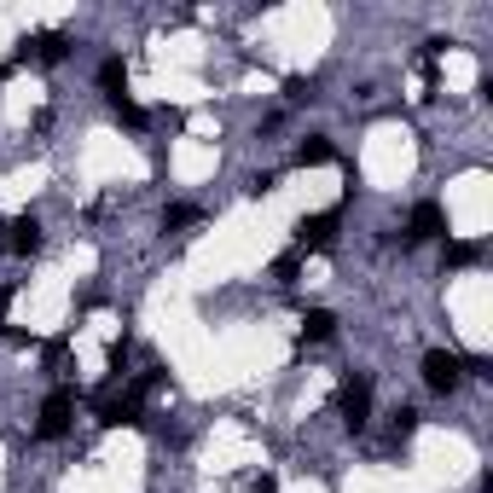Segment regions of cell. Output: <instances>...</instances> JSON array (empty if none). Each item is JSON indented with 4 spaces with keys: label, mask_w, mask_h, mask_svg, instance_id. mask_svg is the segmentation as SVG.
<instances>
[{
    "label": "cell",
    "mask_w": 493,
    "mask_h": 493,
    "mask_svg": "<svg viewBox=\"0 0 493 493\" xmlns=\"http://www.w3.org/2000/svg\"><path fill=\"white\" fill-rule=\"evenodd\" d=\"M70 418H76V394H70V389H53V394L41 401V418H35V436H41V441H58V436L70 429Z\"/></svg>",
    "instance_id": "cell-1"
},
{
    "label": "cell",
    "mask_w": 493,
    "mask_h": 493,
    "mask_svg": "<svg viewBox=\"0 0 493 493\" xmlns=\"http://www.w3.org/2000/svg\"><path fill=\"white\" fill-rule=\"evenodd\" d=\"M337 412H342V424H349V429H366V418H372V384H366V377H342Z\"/></svg>",
    "instance_id": "cell-2"
},
{
    "label": "cell",
    "mask_w": 493,
    "mask_h": 493,
    "mask_svg": "<svg viewBox=\"0 0 493 493\" xmlns=\"http://www.w3.org/2000/svg\"><path fill=\"white\" fill-rule=\"evenodd\" d=\"M459 377H464V354H447V349H429L424 354V384L436 389V394L459 389Z\"/></svg>",
    "instance_id": "cell-3"
},
{
    "label": "cell",
    "mask_w": 493,
    "mask_h": 493,
    "mask_svg": "<svg viewBox=\"0 0 493 493\" xmlns=\"http://www.w3.org/2000/svg\"><path fill=\"white\" fill-rule=\"evenodd\" d=\"M337 209H319V215H307L302 227H296V244H302V250H331V244H337Z\"/></svg>",
    "instance_id": "cell-4"
},
{
    "label": "cell",
    "mask_w": 493,
    "mask_h": 493,
    "mask_svg": "<svg viewBox=\"0 0 493 493\" xmlns=\"http://www.w3.org/2000/svg\"><path fill=\"white\" fill-rule=\"evenodd\" d=\"M65 53H70V47H65V35H58V30H41V35L23 41V58H35V65H58Z\"/></svg>",
    "instance_id": "cell-5"
},
{
    "label": "cell",
    "mask_w": 493,
    "mask_h": 493,
    "mask_svg": "<svg viewBox=\"0 0 493 493\" xmlns=\"http://www.w3.org/2000/svg\"><path fill=\"white\" fill-rule=\"evenodd\" d=\"M441 232H447L441 209H436V203H418V209H412V221H406V238H412V244H424V238H441Z\"/></svg>",
    "instance_id": "cell-6"
},
{
    "label": "cell",
    "mask_w": 493,
    "mask_h": 493,
    "mask_svg": "<svg viewBox=\"0 0 493 493\" xmlns=\"http://www.w3.org/2000/svg\"><path fill=\"white\" fill-rule=\"evenodd\" d=\"M12 250H18V255H35V250H41V221H35V215H18V221H12Z\"/></svg>",
    "instance_id": "cell-7"
},
{
    "label": "cell",
    "mask_w": 493,
    "mask_h": 493,
    "mask_svg": "<svg viewBox=\"0 0 493 493\" xmlns=\"http://www.w3.org/2000/svg\"><path fill=\"white\" fill-rule=\"evenodd\" d=\"M99 88L110 93V105L128 99V93H122V88H128V65H122V58H105V65H99Z\"/></svg>",
    "instance_id": "cell-8"
},
{
    "label": "cell",
    "mask_w": 493,
    "mask_h": 493,
    "mask_svg": "<svg viewBox=\"0 0 493 493\" xmlns=\"http://www.w3.org/2000/svg\"><path fill=\"white\" fill-rule=\"evenodd\" d=\"M331 331H337V314H331V307H307V319H302V337L325 342Z\"/></svg>",
    "instance_id": "cell-9"
},
{
    "label": "cell",
    "mask_w": 493,
    "mask_h": 493,
    "mask_svg": "<svg viewBox=\"0 0 493 493\" xmlns=\"http://www.w3.org/2000/svg\"><path fill=\"white\" fill-rule=\"evenodd\" d=\"M296 163H302V169H325L331 163V145L325 140H302V145H296Z\"/></svg>",
    "instance_id": "cell-10"
},
{
    "label": "cell",
    "mask_w": 493,
    "mask_h": 493,
    "mask_svg": "<svg viewBox=\"0 0 493 493\" xmlns=\"http://www.w3.org/2000/svg\"><path fill=\"white\" fill-rule=\"evenodd\" d=\"M110 110H117V122H122V128H145V110L134 105V99H117Z\"/></svg>",
    "instance_id": "cell-11"
},
{
    "label": "cell",
    "mask_w": 493,
    "mask_h": 493,
    "mask_svg": "<svg viewBox=\"0 0 493 493\" xmlns=\"http://www.w3.org/2000/svg\"><path fill=\"white\" fill-rule=\"evenodd\" d=\"M476 255H482V244H471V238H464V244H447V267H471Z\"/></svg>",
    "instance_id": "cell-12"
},
{
    "label": "cell",
    "mask_w": 493,
    "mask_h": 493,
    "mask_svg": "<svg viewBox=\"0 0 493 493\" xmlns=\"http://www.w3.org/2000/svg\"><path fill=\"white\" fill-rule=\"evenodd\" d=\"M412 429H418V412H412V406H401V412H394V441H406Z\"/></svg>",
    "instance_id": "cell-13"
},
{
    "label": "cell",
    "mask_w": 493,
    "mask_h": 493,
    "mask_svg": "<svg viewBox=\"0 0 493 493\" xmlns=\"http://www.w3.org/2000/svg\"><path fill=\"white\" fill-rule=\"evenodd\" d=\"M186 221H197V209H192V203H175V209L163 215V227H186Z\"/></svg>",
    "instance_id": "cell-14"
},
{
    "label": "cell",
    "mask_w": 493,
    "mask_h": 493,
    "mask_svg": "<svg viewBox=\"0 0 493 493\" xmlns=\"http://www.w3.org/2000/svg\"><path fill=\"white\" fill-rule=\"evenodd\" d=\"M296 267H302L296 255H279V262H273V279H279V285H290V279H296Z\"/></svg>",
    "instance_id": "cell-15"
}]
</instances>
